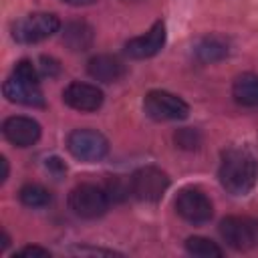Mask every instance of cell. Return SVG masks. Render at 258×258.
<instances>
[{
	"mask_svg": "<svg viewBox=\"0 0 258 258\" xmlns=\"http://www.w3.org/2000/svg\"><path fill=\"white\" fill-rule=\"evenodd\" d=\"M4 97L12 103H18V105H26V107H44V97H42V91L36 83H28V81H22L14 75H10L6 81H4Z\"/></svg>",
	"mask_w": 258,
	"mask_h": 258,
	"instance_id": "obj_12",
	"label": "cell"
},
{
	"mask_svg": "<svg viewBox=\"0 0 258 258\" xmlns=\"http://www.w3.org/2000/svg\"><path fill=\"white\" fill-rule=\"evenodd\" d=\"M62 101H64V105H69L75 111L91 113V111H97L103 105V91L97 85L73 81L71 85L64 87Z\"/></svg>",
	"mask_w": 258,
	"mask_h": 258,
	"instance_id": "obj_9",
	"label": "cell"
},
{
	"mask_svg": "<svg viewBox=\"0 0 258 258\" xmlns=\"http://www.w3.org/2000/svg\"><path fill=\"white\" fill-rule=\"evenodd\" d=\"M220 236L230 248L244 252L258 242V224L250 218L228 216L220 222Z\"/></svg>",
	"mask_w": 258,
	"mask_h": 258,
	"instance_id": "obj_8",
	"label": "cell"
},
{
	"mask_svg": "<svg viewBox=\"0 0 258 258\" xmlns=\"http://www.w3.org/2000/svg\"><path fill=\"white\" fill-rule=\"evenodd\" d=\"M12 75L18 77V79H22V81H28V83H36V85H38V71H36V67H34L30 60H26V58L16 62Z\"/></svg>",
	"mask_w": 258,
	"mask_h": 258,
	"instance_id": "obj_21",
	"label": "cell"
},
{
	"mask_svg": "<svg viewBox=\"0 0 258 258\" xmlns=\"http://www.w3.org/2000/svg\"><path fill=\"white\" fill-rule=\"evenodd\" d=\"M16 254H18V256H50V252L44 250V248H40V246H24V248L18 250Z\"/></svg>",
	"mask_w": 258,
	"mask_h": 258,
	"instance_id": "obj_23",
	"label": "cell"
},
{
	"mask_svg": "<svg viewBox=\"0 0 258 258\" xmlns=\"http://www.w3.org/2000/svg\"><path fill=\"white\" fill-rule=\"evenodd\" d=\"M194 52L202 62H216V60H222L224 56H228L230 44L220 34H208L198 40V44L194 46Z\"/></svg>",
	"mask_w": 258,
	"mask_h": 258,
	"instance_id": "obj_15",
	"label": "cell"
},
{
	"mask_svg": "<svg viewBox=\"0 0 258 258\" xmlns=\"http://www.w3.org/2000/svg\"><path fill=\"white\" fill-rule=\"evenodd\" d=\"M175 212L189 224H206L214 216V206L202 189L183 187L175 198Z\"/></svg>",
	"mask_w": 258,
	"mask_h": 258,
	"instance_id": "obj_7",
	"label": "cell"
},
{
	"mask_svg": "<svg viewBox=\"0 0 258 258\" xmlns=\"http://www.w3.org/2000/svg\"><path fill=\"white\" fill-rule=\"evenodd\" d=\"M109 204L111 200L105 187H99L95 183H81L69 194V208L85 220L101 218L107 212Z\"/></svg>",
	"mask_w": 258,
	"mask_h": 258,
	"instance_id": "obj_3",
	"label": "cell"
},
{
	"mask_svg": "<svg viewBox=\"0 0 258 258\" xmlns=\"http://www.w3.org/2000/svg\"><path fill=\"white\" fill-rule=\"evenodd\" d=\"M18 198H20V202L26 208H44L52 200L50 191L46 187H42L40 183H26V185H22L20 191H18Z\"/></svg>",
	"mask_w": 258,
	"mask_h": 258,
	"instance_id": "obj_17",
	"label": "cell"
},
{
	"mask_svg": "<svg viewBox=\"0 0 258 258\" xmlns=\"http://www.w3.org/2000/svg\"><path fill=\"white\" fill-rule=\"evenodd\" d=\"M173 139H175V145H179L181 149H198L200 143H202L200 133H198L196 129H191V127H183V129H179V131L175 133Z\"/></svg>",
	"mask_w": 258,
	"mask_h": 258,
	"instance_id": "obj_20",
	"label": "cell"
},
{
	"mask_svg": "<svg viewBox=\"0 0 258 258\" xmlns=\"http://www.w3.org/2000/svg\"><path fill=\"white\" fill-rule=\"evenodd\" d=\"M220 183L232 196H246L256 183V159L250 151L230 147L222 153Z\"/></svg>",
	"mask_w": 258,
	"mask_h": 258,
	"instance_id": "obj_1",
	"label": "cell"
},
{
	"mask_svg": "<svg viewBox=\"0 0 258 258\" xmlns=\"http://www.w3.org/2000/svg\"><path fill=\"white\" fill-rule=\"evenodd\" d=\"M143 109L153 121H179L189 115V105L169 91H149L143 99Z\"/></svg>",
	"mask_w": 258,
	"mask_h": 258,
	"instance_id": "obj_5",
	"label": "cell"
},
{
	"mask_svg": "<svg viewBox=\"0 0 258 258\" xmlns=\"http://www.w3.org/2000/svg\"><path fill=\"white\" fill-rule=\"evenodd\" d=\"M232 97L242 107H258V75H240L232 85Z\"/></svg>",
	"mask_w": 258,
	"mask_h": 258,
	"instance_id": "obj_16",
	"label": "cell"
},
{
	"mask_svg": "<svg viewBox=\"0 0 258 258\" xmlns=\"http://www.w3.org/2000/svg\"><path fill=\"white\" fill-rule=\"evenodd\" d=\"M2 133L16 147H30L40 139V125L32 117L14 115L2 123Z\"/></svg>",
	"mask_w": 258,
	"mask_h": 258,
	"instance_id": "obj_10",
	"label": "cell"
},
{
	"mask_svg": "<svg viewBox=\"0 0 258 258\" xmlns=\"http://www.w3.org/2000/svg\"><path fill=\"white\" fill-rule=\"evenodd\" d=\"M185 250L191 254V256H198V258H220L224 254V250L212 242L210 238H204V236H191L185 240Z\"/></svg>",
	"mask_w": 258,
	"mask_h": 258,
	"instance_id": "obj_18",
	"label": "cell"
},
{
	"mask_svg": "<svg viewBox=\"0 0 258 258\" xmlns=\"http://www.w3.org/2000/svg\"><path fill=\"white\" fill-rule=\"evenodd\" d=\"M165 44V24L157 20L145 34L135 36L125 42V52L131 58H149L157 54Z\"/></svg>",
	"mask_w": 258,
	"mask_h": 258,
	"instance_id": "obj_11",
	"label": "cell"
},
{
	"mask_svg": "<svg viewBox=\"0 0 258 258\" xmlns=\"http://www.w3.org/2000/svg\"><path fill=\"white\" fill-rule=\"evenodd\" d=\"M129 181H131V196H135L139 202H147V204L159 202L169 187L167 173L153 165L139 167L137 171H133Z\"/></svg>",
	"mask_w": 258,
	"mask_h": 258,
	"instance_id": "obj_4",
	"label": "cell"
},
{
	"mask_svg": "<svg viewBox=\"0 0 258 258\" xmlns=\"http://www.w3.org/2000/svg\"><path fill=\"white\" fill-rule=\"evenodd\" d=\"M67 149L81 161H99L109 153V141L95 129H75L67 137Z\"/></svg>",
	"mask_w": 258,
	"mask_h": 258,
	"instance_id": "obj_6",
	"label": "cell"
},
{
	"mask_svg": "<svg viewBox=\"0 0 258 258\" xmlns=\"http://www.w3.org/2000/svg\"><path fill=\"white\" fill-rule=\"evenodd\" d=\"M60 28V20L52 12H34L12 24V38L22 44H34L52 36Z\"/></svg>",
	"mask_w": 258,
	"mask_h": 258,
	"instance_id": "obj_2",
	"label": "cell"
},
{
	"mask_svg": "<svg viewBox=\"0 0 258 258\" xmlns=\"http://www.w3.org/2000/svg\"><path fill=\"white\" fill-rule=\"evenodd\" d=\"M87 73L101 83H117L125 75V64L113 54H97L89 60Z\"/></svg>",
	"mask_w": 258,
	"mask_h": 258,
	"instance_id": "obj_13",
	"label": "cell"
},
{
	"mask_svg": "<svg viewBox=\"0 0 258 258\" xmlns=\"http://www.w3.org/2000/svg\"><path fill=\"white\" fill-rule=\"evenodd\" d=\"M93 38H95V32L85 20H73L62 30V42L71 50H77V52H83V50L91 48Z\"/></svg>",
	"mask_w": 258,
	"mask_h": 258,
	"instance_id": "obj_14",
	"label": "cell"
},
{
	"mask_svg": "<svg viewBox=\"0 0 258 258\" xmlns=\"http://www.w3.org/2000/svg\"><path fill=\"white\" fill-rule=\"evenodd\" d=\"M0 163H2V175H0V181H6V177H8V161H6V157H0Z\"/></svg>",
	"mask_w": 258,
	"mask_h": 258,
	"instance_id": "obj_24",
	"label": "cell"
},
{
	"mask_svg": "<svg viewBox=\"0 0 258 258\" xmlns=\"http://www.w3.org/2000/svg\"><path fill=\"white\" fill-rule=\"evenodd\" d=\"M62 2L73 4V6H89V4H93V2H97V0H62Z\"/></svg>",
	"mask_w": 258,
	"mask_h": 258,
	"instance_id": "obj_25",
	"label": "cell"
},
{
	"mask_svg": "<svg viewBox=\"0 0 258 258\" xmlns=\"http://www.w3.org/2000/svg\"><path fill=\"white\" fill-rule=\"evenodd\" d=\"M105 191H107L111 202H123L131 194V181H125L121 175H115V177H111L107 181Z\"/></svg>",
	"mask_w": 258,
	"mask_h": 258,
	"instance_id": "obj_19",
	"label": "cell"
},
{
	"mask_svg": "<svg viewBox=\"0 0 258 258\" xmlns=\"http://www.w3.org/2000/svg\"><path fill=\"white\" fill-rule=\"evenodd\" d=\"M40 71L48 77H54L58 73V62L52 56H40Z\"/></svg>",
	"mask_w": 258,
	"mask_h": 258,
	"instance_id": "obj_22",
	"label": "cell"
}]
</instances>
